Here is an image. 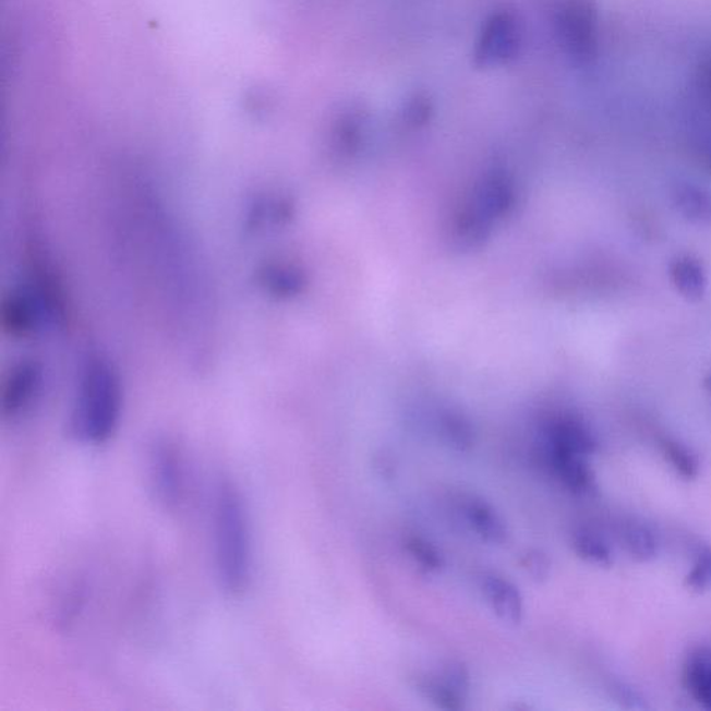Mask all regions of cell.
Returning <instances> with one entry per match:
<instances>
[{"label": "cell", "mask_w": 711, "mask_h": 711, "mask_svg": "<svg viewBox=\"0 0 711 711\" xmlns=\"http://www.w3.org/2000/svg\"><path fill=\"white\" fill-rule=\"evenodd\" d=\"M152 490L167 509H177L185 499L186 466L182 450L174 442L160 441L149 455Z\"/></svg>", "instance_id": "277c9868"}, {"label": "cell", "mask_w": 711, "mask_h": 711, "mask_svg": "<svg viewBox=\"0 0 711 711\" xmlns=\"http://www.w3.org/2000/svg\"><path fill=\"white\" fill-rule=\"evenodd\" d=\"M463 509L467 521L482 540L494 545H502L507 541L509 530L506 522L490 503L471 497L466 502Z\"/></svg>", "instance_id": "4fadbf2b"}, {"label": "cell", "mask_w": 711, "mask_h": 711, "mask_svg": "<svg viewBox=\"0 0 711 711\" xmlns=\"http://www.w3.org/2000/svg\"><path fill=\"white\" fill-rule=\"evenodd\" d=\"M545 459L557 479L574 494H595L598 490L595 474L587 463V457L546 445Z\"/></svg>", "instance_id": "52a82bcc"}, {"label": "cell", "mask_w": 711, "mask_h": 711, "mask_svg": "<svg viewBox=\"0 0 711 711\" xmlns=\"http://www.w3.org/2000/svg\"><path fill=\"white\" fill-rule=\"evenodd\" d=\"M670 281L685 301L698 303L708 293L709 277L704 264L694 255H678L670 262Z\"/></svg>", "instance_id": "9c48e42d"}, {"label": "cell", "mask_w": 711, "mask_h": 711, "mask_svg": "<svg viewBox=\"0 0 711 711\" xmlns=\"http://www.w3.org/2000/svg\"><path fill=\"white\" fill-rule=\"evenodd\" d=\"M546 445L583 457L595 455L598 439L583 421L565 418L555 421L546 433Z\"/></svg>", "instance_id": "30bf717a"}, {"label": "cell", "mask_w": 711, "mask_h": 711, "mask_svg": "<svg viewBox=\"0 0 711 711\" xmlns=\"http://www.w3.org/2000/svg\"><path fill=\"white\" fill-rule=\"evenodd\" d=\"M71 430L81 442L106 444L119 429L123 389L113 365L101 356H91L80 375Z\"/></svg>", "instance_id": "7a4b0ae2"}, {"label": "cell", "mask_w": 711, "mask_h": 711, "mask_svg": "<svg viewBox=\"0 0 711 711\" xmlns=\"http://www.w3.org/2000/svg\"><path fill=\"white\" fill-rule=\"evenodd\" d=\"M481 591L492 611L502 622L518 624L521 623L525 614V603L515 583L506 580L497 574H485L481 578Z\"/></svg>", "instance_id": "ba28073f"}, {"label": "cell", "mask_w": 711, "mask_h": 711, "mask_svg": "<svg viewBox=\"0 0 711 711\" xmlns=\"http://www.w3.org/2000/svg\"><path fill=\"white\" fill-rule=\"evenodd\" d=\"M441 678L455 690L461 698L467 699L471 689V675L469 668L463 662L459 660H450L442 668Z\"/></svg>", "instance_id": "7402d4cb"}, {"label": "cell", "mask_w": 711, "mask_h": 711, "mask_svg": "<svg viewBox=\"0 0 711 711\" xmlns=\"http://www.w3.org/2000/svg\"><path fill=\"white\" fill-rule=\"evenodd\" d=\"M658 445L665 461L672 466V469L677 472L680 479L687 481L698 479L700 465L692 450L680 444L679 441L672 438V436L665 435L659 436Z\"/></svg>", "instance_id": "2e32d148"}, {"label": "cell", "mask_w": 711, "mask_h": 711, "mask_svg": "<svg viewBox=\"0 0 711 711\" xmlns=\"http://www.w3.org/2000/svg\"><path fill=\"white\" fill-rule=\"evenodd\" d=\"M413 687L424 698L431 700L436 708L448 711L465 709L466 699L457 695L441 677H433V675L429 674L414 675Z\"/></svg>", "instance_id": "e0dca14e"}, {"label": "cell", "mask_w": 711, "mask_h": 711, "mask_svg": "<svg viewBox=\"0 0 711 711\" xmlns=\"http://www.w3.org/2000/svg\"><path fill=\"white\" fill-rule=\"evenodd\" d=\"M694 89L700 106L711 113V59L700 65Z\"/></svg>", "instance_id": "cb8c5ba5"}, {"label": "cell", "mask_w": 711, "mask_h": 711, "mask_svg": "<svg viewBox=\"0 0 711 711\" xmlns=\"http://www.w3.org/2000/svg\"><path fill=\"white\" fill-rule=\"evenodd\" d=\"M375 469H377L381 475L390 479L395 472L394 460L390 459L389 456L383 454L377 457V460H375Z\"/></svg>", "instance_id": "d4e9b609"}, {"label": "cell", "mask_w": 711, "mask_h": 711, "mask_svg": "<svg viewBox=\"0 0 711 711\" xmlns=\"http://www.w3.org/2000/svg\"><path fill=\"white\" fill-rule=\"evenodd\" d=\"M685 688L699 704L711 710V649L698 648L684 663Z\"/></svg>", "instance_id": "8fae6325"}, {"label": "cell", "mask_w": 711, "mask_h": 711, "mask_svg": "<svg viewBox=\"0 0 711 711\" xmlns=\"http://www.w3.org/2000/svg\"><path fill=\"white\" fill-rule=\"evenodd\" d=\"M518 48V28L509 14H496L486 23L477 48V62L482 65L507 62Z\"/></svg>", "instance_id": "8992f818"}, {"label": "cell", "mask_w": 711, "mask_h": 711, "mask_svg": "<svg viewBox=\"0 0 711 711\" xmlns=\"http://www.w3.org/2000/svg\"><path fill=\"white\" fill-rule=\"evenodd\" d=\"M703 388L711 399V373L703 378Z\"/></svg>", "instance_id": "484cf974"}, {"label": "cell", "mask_w": 711, "mask_h": 711, "mask_svg": "<svg viewBox=\"0 0 711 711\" xmlns=\"http://www.w3.org/2000/svg\"><path fill=\"white\" fill-rule=\"evenodd\" d=\"M442 435L451 448L457 451H470L475 444L474 431L463 418L446 415L442 420Z\"/></svg>", "instance_id": "ffe728a7"}, {"label": "cell", "mask_w": 711, "mask_h": 711, "mask_svg": "<svg viewBox=\"0 0 711 711\" xmlns=\"http://www.w3.org/2000/svg\"><path fill=\"white\" fill-rule=\"evenodd\" d=\"M520 566L537 582H545L551 577L552 561L545 552L530 550L520 557Z\"/></svg>", "instance_id": "603a6c76"}, {"label": "cell", "mask_w": 711, "mask_h": 711, "mask_svg": "<svg viewBox=\"0 0 711 711\" xmlns=\"http://www.w3.org/2000/svg\"><path fill=\"white\" fill-rule=\"evenodd\" d=\"M687 587L695 592H706L711 588V546L699 543L694 551V565L687 578Z\"/></svg>", "instance_id": "d6986e66"}, {"label": "cell", "mask_w": 711, "mask_h": 711, "mask_svg": "<svg viewBox=\"0 0 711 711\" xmlns=\"http://www.w3.org/2000/svg\"><path fill=\"white\" fill-rule=\"evenodd\" d=\"M218 580L230 595H242L252 580V532L245 502L230 481L218 485L213 510Z\"/></svg>", "instance_id": "6da1fadb"}, {"label": "cell", "mask_w": 711, "mask_h": 711, "mask_svg": "<svg viewBox=\"0 0 711 711\" xmlns=\"http://www.w3.org/2000/svg\"><path fill=\"white\" fill-rule=\"evenodd\" d=\"M558 43L574 62L587 64L596 58L601 24L593 0H565L556 14Z\"/></svg>", "instance_id": "3957f363"}, {"label": "cell", "mask_w": 711, "mask_h": 711, "mask_svg": "<svg viewBox=\"0 0 711 711\" xmlns=\"http://www.w3.org/2000/svg\"><path fill=\"white\" fill-rule=\"evenodd\" d=\"M43 370L34 360H23L10 372L2 393L4 418L17 419L24 414L39 394Z\"/></svg>", "instance_id": "5b68a950"}, {"label": "cell", "mask_w": 711, "mask_h": 711, "mask_svg": "<svg viewBox=\"0 0 711 711\" xmlns=\"http://www.w3.org/2000/svg\"><path fill=\"white\" fill-rule=\"evenodd\" d=\"M405 550L423 570L438 573L444 570L445 557L442 552L424 538L410 535L405 540Z\"/></svg>", "instance_id": "ac0fdd59"}, {"label": "cell", "mask_w": 711, "mask_h": 711, "mask_svg": "<svg viewBox=\"0 0 711 711\" xmlns=\"http://www.w3.org/2000/svg\"><path fill=\"white\" fill-rule=\"evenodd\" d=\"M261 286L272 293H289L294 287L297 279L286 267L268 266L258 272Z\"/></svg>", "instance_id": "44dd1931"}, {"label": "cell", "mask_w": 711, "mask_h": 711, "mask_svg": "<svg viewBox=\"0 0 711 711\" xmlns=\"http://www.w3.org/2000/svg\"><path fill=\"white\" fill-rule=\"evenodd\" d=\"M672 201L680 216L695 225L711 222V194L706 188L680 181L672 191Z\"/></svg>", "instance_id": "7c38bea8"}, {"label": "cell", "mask_w": 711, "mask_h": 711, "mask_svg": "<svg viewBox=\"0 0 711 711\" xmlns=\"http://www.w3.org/2000/svg\"><path fill=\"white\" fill-rule=\"evenodd\" d=\"M619 535L629 556L635 561L648 563L659 556L660 543L656 533L643 522L635 520L624 522Z\"/></svg>", "instance_id": "5bb4252c"}, {"label": "cell", "mask_w": 711, "mask_h": 711, "mask_svg": "<svg viewBox=\"0 0 711 711\" xmlns=\"http://www.w3.org/2000/svg\"><path fill=\"white\" fill-rule=\"evenodd\" d=\"M571 547L582 561L599 567H611L614 563V553L601 533L591 528H580L573 533Z\"/></svg>", "instance_id": "9a60e30c"}]
</instances>
